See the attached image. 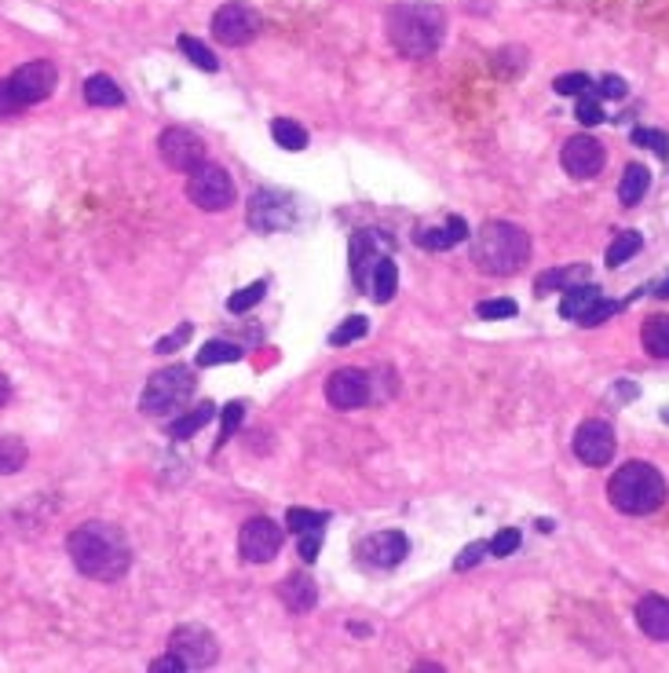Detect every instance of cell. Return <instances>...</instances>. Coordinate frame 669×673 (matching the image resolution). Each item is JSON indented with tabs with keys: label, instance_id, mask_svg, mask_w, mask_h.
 I'll return each instance as SVG.
<instances>
[{
	"label": "cell",
	"instance_id": "45",
	"mask_svg": "<svg viewBox=\"0 0 669 673\" xmlns=\"http://www.w3.org/2000/svg\"><path fill=\"white\" fill-rule=\"evenodd\" d=\"M487 553H490V545H487V542H472V545H468V549H465V553H461V556H457V560H454V567H457V571H468V567H476Z\"/></svg>",
	"mask_w": 669,
	"mask_h": 673
},
{
	"label": "cell",
	"instance_id": "2",
	"mask_svg": "<svg viewBox=\"0 0 669 673\" xmlns=\"http://www.w3.org/2000/svg\"><path fill=\"white\" fill-rule=\"evenodd\" d=\"M384 30H388V41L399 48V55H406V59H428L443 44L446 19L436 4H395L388 11Z\"/></svg>",
	"mask_w": 669,
	"mask_h": 673
},
{
	"label": "cell",
	"instance_id": "38",
	"mask_svg": "<svg viewBox=\"0 0 669 673\" xmlns=\"http://www.w3.org/2000/svg\"><path fill=\"white\" fill-rule=\"evenodd\" d=\"M553 88L560 92V96H582V92H589V88H593V77H589V74H578V70H574V74L556 77Z\"/></svg>",
	"mask_w": 669,
	"mask_h": 673
},
{
	"label": "cell",
	"instance_id": "44",
	"mask_svg": "<svg viewBox=\"0 0 669 673\" xmlns=\"http://www.w3.org/2000/svg\"><path fill=\"white\" fill-rule=\"evenodd\" d=\"M300 538V560L304 564H315L319 560V545H322V531H308V535H297Z\"/></svg>",
	"mask_w": 669,
	"mask_h": 673
},
{
	"label": "cell",
	"instance_id": "25",
	"mask_svg": "<svg viewBox=\"0 0 669 673\" xmlns=\"http://www.w3.org/2000/svg\"><path fill=\"white\" fill-rule=\"evenodd\" d=\"M640 341H644V352L655 355V359H669V315H651L640 330Z\"/></svg>",
	"mask_w": 669,
	"mask_h": 673
},
{
	"label": "cell",
	"instance_id": "4",
	"mask_svg": "<svg viewBox=\"0 0 669 673\" xmlns=\"http://www.w3.org/2000/svg\"><path fill=\"white\" fill-rule=\"evenodd\" d=\"M607 498L618 513L626 516H648L666 502V480L662 472L648 461H629L611 476L607 483Z\"/></svg>",
	"mask_w": 669,
	"mask_h": 673
},
{
	"label": "cell",
	"instance_id": "43",
	"mask_svg": "<svg viewBox=\"0 0 669 673\" xmlns=\"http://www.w3.org/2000/svg\"><path fill=\"white\" fill-rule=\"evenodd\" d=\"M242 421H245V403H227L223 406V439H231L238 428H242Z\"/></svg>",
	"mask_w": 669,
	"mask_h": 673
},
{
	"label": "cell",
	"instance_id": "13",
	"mask_svg": "<svg viewBox=\"0 0 669 673\" xmlns=\"http://www.w3.org/2000/svg\"><path fill=\"white\" fill-rule=\"evenodd\" d=\"M158 154H161V161H165L172 172H194L205 161V143L194 136L191 129L172 125V129L161 132Z\"/></svg>",
	"mask_w": 669,
	"mask_h": 673
},
{
	"label": "cell",
	"instance_id": "16",
	"mask_svg": "<svg viewBox=\"0 0 669 673\" xmlns=\"http://www.w3.org/2000/svg\"><path fill=\"white\" fill-rule=\"evenodd\" d=\"M326 399L337 410H355V406H366L373 399V381L366 370L359 366H344L326 381Z\"/></svg>",
	"mask_w": 669,
	"mask_h": 673
},
{
	"label": "cell",
	"instance_id": "19",
	"mask_svg": "<svg viewBox=\"0 0 669 673\" xmlns=\"http://www.w3.org/2000/svg\"><path fill=\"white\" fill-rule=\"evenodd\" d=\"M278 600L286 604L293 615H308L319 604V586L311 582V575H289L282 586H278Z\"/></svg>",
	"mask_w": 669,
	"mask_h": 673
},
{
	"label": "cell",
	"instance_id": "18",
	"mask_svg": "<svg viewBox=\"0 0 669 673\" xmlns=\"http://www.w3.org/2000/svg\"><path fill=\"white\" fill-rule=\"evenodd\" d=\"M637 626L651 641H669V600L659 593H648L637 604Z\"/></svg>",
	"mask_w": 669,
	"mask_h": 673
},
{
	"label": "cell",
	"instance_id": "23",
	"mask_svg": "<svg viewBox=\"0 0 669 673\" xmlns=\"http://www.w3.org/2000/svg\"><path fill=\"white\" fill-rule=\"evenodd\" d=\"M395 293H399V264L392 257H384L377 260V268L370 275V297L377 304H388V300H395Z\"/></svg>",
	"mask_w": 669,
	"mask_h": 673
},
{
	"label": "cell",
	"instance_id": "21",
	"mask_svg": "<svg viewBox=\"0 0 669 673\" xmlns=\"http://www.w3.org/2000/svg\"><path fill=\"white\" fill-rule=\"evenodd\" d=\"M85 103L88 107H103V110H117L125 107V92L117 88L114 77L107 74H92L85 81Z\"/></svg>",
	"mask_w": 669,
	"mask_h": 673
},
{
	"label": "cell",
	"instance_id": "10",
	"mask_svg": "<svg viewBox=\"0 0 669 673\" xmlns=\"http://www.w3.org/2000/svg\"><path fill=\"white\" fill-rule=\"evenodd\" d=\"M574 458L589 465V469H604L607 461L615 458V428L593 417V421H582L578 432H574Z\"/></svg>",
	"mask_w": 669,
	"mask_h": 673
},
{
	"label": "cell",
	"instance_id": "3",
	"mask_svg": "<svg viewBox=\"0 0 669 673\" xmlns=\"http://www.w3.org/2000/svg\"><path fill=\"white\" fill-rule=\"evenodd\" d=\"M472 260H476V268L483 271V275H498V278L516 275V271H523L527 260H531V235H527L520 224L490 220V224L479 227Z\"/></svg>",
	"mask_w": 669,
	"mask_h": 673
},
{
	"label": "cell",
	"instance_id": "46",
	"mask_svg": "<svg viewBox=\"0 0 669 673\" xmlns=\"http://www.w3.org/2000/svg\"><path fill=\"white\" fill-rule=\"evenodd\" d=\"M626 92H629L626 81H622L618 74H604V77H600V96H604V99H622Z\"/></svg>",
	"mask_w": 669,
	"mask_h": 673
},
{
	"label": "cell",
	"instance_id": "39",
	"mask_svg": "<svg viewBox=\"0 0 669 673\" xmlns=\"http://www.w3.org/2000/svg\"><path fill=\"white\" fill-rule=\"evenodd\" d=\"M516 300H509V297H501V300H483V304H479L476 308V315L479 319H512V315H516Z\"/></svg>",
	"mask_w": 669,
	"mask_h": 673
},
{
	"label": "cell",
	"instance_id": "12",
	"mask_svg": "<svg viewBox=\"0 0 669 673\" xmlns=\"http://www.w3.org/2000/svg\"><path fill=\"white\" fill-rule=\"evenodd\" d=\"M297 220V205L286 191H256L249 198V224L256 231H286Z\"/></svg>",
	"mask_w": 669,
	"mask_h": 673
},
{
	"label": "cell",
	"instance_id": "1",
	"mask_svg": "<svg viewBox=\"0 0 669 673\" xmlns=\"http://www.w3.org/2000/svg\"><path fill=\"white\" fill-rule=\"evenodd\" d=\"M66 553L74 567L92 582H117L132 567V549H128L125 531L107 520H88L66 538Z\"/></svg>",
	"mask_w": 669,
	"mask_h": 673
},
{
	"label": "cell",
	"instance_id": "15",
	"mask_svg": "<svg viewBox=\"0 0 669 673\" xmlns=\"http://www.w3.org/2000/svg\"><path fill=\"white\" fill-rule=\"evenodd\" d=\"M563 172L571 176V180H593V176H600L607 165V150L600 147V139L593 136H574L563 143Z\"/></svg>",
	"mask_w": 669,
	"mask_h": 673
},
{
	"label": "cell",
	"instance_id": "8",
	"mask_svg": "<svg viewBox=\"0 0 669 673\" xmlns=\"http://www.w3.org/2000/svg\"><path fill=\"white\" fill-rule=\"evenodd\" d=\"M264 19H260V11L253 4H242V0H231V4H223V8L213 11V37L227 48H242L249 44L260 33Z\"/></svg>",
	"mask_w": 669,
	"mask_h": 673
},
{
	"label": "cell",
	"instance_id": "20",
	"mask_svg": "<svg viewBox=\"0 0 669 673\" xmlns=\"http://www.w3.org/2000/svg\"><path fill=\"white\" fill-rule=\"evenodd\" d=\"M468 238V224L461 220V216H450L443 227H432V231H417L414 242L421 249H428V253H443V249H454L461 246Z\"/></svg>",
	"mask_w": 669,
	"mask_h": 673
},
{
	"label": "cell",
	"instance_id": "7",
	"mask_svg": "<svg viewBox=\"0 0 669 673\" xmlns=\"http://www.w3.org/2000/svg\"><path fill=\"white\" fill-rule=\"evenodd\" d=\"M187 198H191L202 213H227V209L238 202V191H234V180L227 176L223 165L202 161V165L191 172V180H187Z\"/></svg>",
	"mask_w": 669,
	"mask_h": 673
},
{
	"label": "cell",
	"instance_id": "48",
	"mask_svg": "<svg viewBox=\"0 0 669 673\" xmlns=\"http://www.w3.org/2000/svg\"><path fill=\"white\" fill-rule=\"evenodd\" d=\"M637 396H640V388L629 385V381H622V385L611 388V399H615V403H633Z\"/></svg>",
	"mask_w": 669,
	"mask_h": 673
},
{
	"label": "cell",
	"instance_id": "24",
	"mask_svg": "<svg viewBox=\"0 0 669 673\" xmlns=\"http://www.w3.org/2000/svg\"><path fill=\"white\" fill-rule=\"evenodd\" d=\"M585 278H589V268H585V264H571V268L545 271V275L538 278L534 293H538V297H549L553 289H571V286H578V282H585Z\"/></svg>",
	"mask_w": 669,
	"mask_h": 673
},
{
	"label": "cell",
	"instance_id": "34",
	"mask_svg": "<svg viewBox=\"0 0 669 673\" xmlns=\"http://www.w3.org/2000/svg\"><path fill=\"white\" fill-rule=\"evenodd\" d=\"M366 333H370V319L351 315V319H344L337 330L330 333V344H333V348H348L351 341H359V337H366Z\"/></svg>",
	"mask_w": 669,
	"mask_h": 673
},
{
	"label": "cell",
	"instance_id": "22",
	"mask_svg": "<svg viewBox=\"0 0 669 673\" xmlns=\"http://www.w3.org/2000/svg\"><path fill=\"white\" fill-rule=\"evenodd\" d=\"M596 300H600V289L593 286V282H578V286L563 289V300H560V315L563 319L578 322L585 315V311L593 308Z\"/></svg>",
	"mask_w": 669,
	"mask_h": 673
},
{
	"label": "cell",
	"instance_id": "40",
	"mask_svg": "<svg viewBox=\"0 0 669 673\" xmlns=\"http://www.w3.org/2000/svg\"><path fill=\"white\" fill-rule=\"evenodd\" d=\"M520 542H523L520 531H516V527H505V531H498L494 542H487V545H490V553L494 556H512L516 549H520Z\"/></svg>",
	"mask_w": 669,
	"mask_h": 673
},
{
	"label": "cell",
	"instance_id": "30",
	"mask_svg": "<svg viewBox=\"0 0 669 673\" xmlns=\"http://www.w3.org/2000/svg\"><path fill=\"white\" fill-rule=\"evenodd\" d=\"M640 249H644V238L637 235V231H622V235L607 246V268H622V264H629V260L637 257Z\"/></svg>",
	"mask_w": 669,
	"mask_h": 673
},
{
	"label": "cell",
	"instance_id": "6",
	"mask_svg": "<svg viewBox=\"0 0 669 673\" xmlns=\"http://www.w3.org/2000/svg\"><path fill=\"white\" fill-rule=\"evenodd\" d=\"M194 388H198L194 370H187V366H165V370H158L147 381L143 396H139V410L147 417H169L187 406Z\"/></svg>",
	"mask_w": 669,
	"mask_h": 673
},
{
	"label": "cell",
	"instance_id": "33",
	"mask_svg": "<svg viewBox=\"0 0 669 673\" xmlns=\"http://www.w3.org/2000/svg\"><path fill=\"white\" fill-rule=\"evenodd\" d=\"M330 524V513H315V509H289L286 527L293 535H308V531H322Z\"/></svg>",
	"mask_w": 669,
	"mask_h": 673
},
{
	"label": "cell",
	"instance_id": "47",
	"mask_svg": "<svg viewBox=\"0 0 669 673\" xmlns=\"http://www.w3.org/2000/svg\"><path fill=\"white\" fill-rule=\"evenodd\" d=\"M150 673H183V663L176 659V655H161V659H154V663L147 666Z\"/></svg>",
	"mask_w": 669,
	"mask_h": 673
},
{
	"label": "cell",
	"instance_id": "29",
	"mask_svg": "<svg viewBox=\"0 0 669 673\" xmlns=\"http://www.w3.org/2000/svg\"><path fill=\"white\" fill-rule=\"evenodd\" d=\"M176 48H180L198 70H205V74H216V70H220V59L213 55V48L205 41H198V37H191V33H183L180 41H176Z\"/></svg>",
	"mask_w": 669,
	"mask_h": 673
},
{
	"label": "cell",
	"instance_id": "42",
	"mask_svg": "<svg viewBox=\"0 0 669 673\" xmlns=\"http://www.w3.org/2000/svg\"><path fill=\"white\" fill-rule=\"evenodd\" d=\"M618 308H622L618 300H596L593 308L585 311V315H582V319H578V322H582V326H600V322L611 319V315H615Z\"/></svg>",
	"mask_w": 669,
	"mask_h": 673
},
{
	"label": "cell",
	"instance_id": "35",
	"mask_svg": "<svg viewBox=\"0 0 669 673\" xmlns=\"http://www.w3.org/2000/svg\"><path fill=\"white\" fill-rule=\"evenodd\" d=\"M267 293V282H253V286L238 289V293H231V300H227V311H234V315H242V311H253L260 300H264Z\"/></svg>",
	"mask_w": 669,
	"mask_h": 673
},
{
	"label": "cell",
	"instance_id": "28",
	"mask_svg": "<svg viewBox=\"0 0 669 673\" xmlns=\"http://www.w3.org/2000/svg\"><path fill=\"white\" fill-rule=\"evenodd\" d=\"M26 458H30V447L19 436H0V476L22 472L26 469Z\"/></svg>",
	"mask_w": 669,
	"mask_h": 673
},
{
	"label": "cell",
	"instance_id": "37",
	"mask_svg": "<svg viewBox=\"0 0 669 673\" xmlns=\"http://www.w3.org/2000/svg\"><path fill=\"white\" fill-rule=\"evenodd\" d=\"M574 118L582 121L585 129H593V125H604V107H600V99L596 96H585L582 92V99H578V107H574Z\"/></svg>",
	"mask_w": 669,
	"mask_h": 673
},
{
	"label": "cell",
	"instance_id": "27",
	"mask_svg": "<svg viewBox=\"0 0 669 673\" xmlns=\"http://www.w3.org/2000/svg\"><path fill=\"white\" fill-rule=\"evenodd\" d=\"M213 414H216V406L213 403H202V406H194L191 414H183V417H176L169 425V436L172 439H191V436H198L209 421H213Z\"/></svg>",
	"mask_w": 669,
	"mask_h": 673
},
{
	"label": "cell",
	"instance_id": "36",
	"mask_svg": "<svg viewBox=\"0 0 669 673\" xmlns=\"http://www.w3.org/2000/svg\"><path fill=\"white\" fill-rule=\"evenodd\" d=\"M633 143H637V147L655 150L662 161H669V136L662 129H633Z\"/></svg>",
	"mask_w": 669,
	"mask_h": 673
},
{
	"label": "cell",
	"instance_id": "51",
	"mask_svg": "<svg viewBox=\"0 0 669 673\" xmlns=\"http://www.w3.org/2000/svg\"><path fill=\"white\" fill-rule=\"evenodd\" d=\"M662 421H669V406H666V410H662Z\"/></svg>",
	"mask_w": 669,
	"mask_h": 673
},
{
	"label": "cell",
	"instance_id": "26",
	"mask_svg": "<svg viewBox=\"0 0 669 673\" xmlns=\"http://www.w3.org/2000/svg\"><path fill=\"white\" fill-rule=\"evenodd\" d=\"M648 187H651V172H648V165H629L626 172H622V183H618V198H622V205H633L648 194Z\"/></svg>",
	"mask_w": 669,
	"mask_h": 673
},
{
	"label": "cell",
	"instance_id": "11",
	"mask_svg": "<svg viewBox=\"0 0 669 673\" xmlns=\"http://www.w3.org/2000/svg\"><path fill=\"white\" fill-rule=\"evenodd\" d=\"M282 549V527L271 524L267 516H256L238 531V556L245 564H271Z\"/></svg>",
	"mask_w": 669,
	"mask_h": 673
},
{
	"label": "cell",
	"instance_id": "50",
	"mask_svg": "<svg viewBox=\"0 0 669 673\" xmlns=\"http://www.w3.org/2000/svg\"><path fill=\"white\" fill-rule=\"evenodd\" d=\"M655 297H669V278H666V286L655 289Z\"/></svg>",
	"mask_w": 669,
	"mask_h": 673
},
{
	"label": "cell",
	"instance_id": "9",
	"mask_svg": "<svg viewBox=\"0 0 669 673\" xmlns=\"http://www.w3.org/2000/svg\"><path fill=\"white\" fill-rule=\"evenodd\" d=\"M169 652L183 663V670H213L220 659L216 637L205 626H180L169 637Z\"/></svg>",
	"mask_w": 669,
	"mask_h": 673
},
{
	"label": "cell",
	"instance_id": "17",
	"mask_svg": "<svg viewBox=\"0 0 669 673\" xmlns=\"http://www.w3.org/2000/svg\"><path fill=\"white\" fill-rule=\"evenodd\" d=\"M406 553H410V542H406L403 531H377V535H370L359 545L362 560H366L370 567H381V571L403 564Z\"/></svg>",
	"mask_w": 669,
	"mask_h": 673
},
{
	"label": "cell",
	"instance_id": "31",
	"mask_svg": "<svg viewBox=\"0 0 669 673\" xmlns=\"http://www.w3.org/2000/svg\"><path fill=\"white\" fill-rule=\"evenodd\" d=\"M271 136H275V143L282 150H304V147H308V132L300 129L297 121H289V118H275V121H271Z\"/></svg>",
	"mask_w": 669,
	"mask_h": 673
},
{
	"label": "cell",
	"instance_id": "41",
	"mask_svg": "<svg viewBox=\"0 0 669 673\" xmlns=\"http://www.w3.org/2000/svg\"><path fill=\"white\" fill-rule=\"evenodd\" d=\"M191 333H194V326H191V322H183L180 330H172L169 337H161V341L154 344V352H158V355H172V352H180L183 344H187V337H191Z\"/></svg>",
	"mask_w": 669,
	"mask_h": 673
},
{
	"label": "cell",
	"instance_id": "49",
	"mask_svg": "<svg viewBox=\"0 0 669 673\" xmlns=\"http://www.w3.org/2000/svg\"><path fill=\"white\" fill-rule=\"evenodd\" d=\"M8 399H11V381L0 374V406H8Z\"/></svg>",
	"mask_w": 669,
	"mask_h": 673
},
{
	"label": "cell",
	"instance_id": "14",
	"mask_svg": "<svg viewBox=\"0 0 669 673\" xmlns=\"http://www.w3.org/2000/svg\"><path fill=\"white\" fill-rule=\"evenodd\" d=\"M392 253V238L381 235V231H359V235L351 238V278H355V286L366 289L370 293V275L377 268V260H384Z\"/></svg>",
	"mask_w": 669,
	"mask_h": 673
},
{
	"label": "cell",
	"instance_id": "32",
	"mask_svg": "<svg viewBox=\"0 0 669 673\" xmlns=\"http://www.w3.org/2000/svg\"><path fill=\"white\" fill-rule=\"evenodd\" d=\"M242 359V348L238 344H231V341H209L198 352V359L194 363L198 366H220V363H238Z\"/></svg>",
	"mask_w": 669,
	"mask_h": 673
},
{
	"label": "cell",
	"instance_id": "5",
	"mask_svg": "<svg viewBox=\"0 0 669 673\" xmlns=\"http://www.w3.org/2000/svg\"><path fill=\"white\" fill-rule=\"evenodd\" d=\"M55 66L48 59H33V63H22L15 74H8L0 81V118H15L26 107L41 103L55 92Z\"/></svg>",
	"mask_w": 669,
	"mask_h": 673
}]
</instances>
